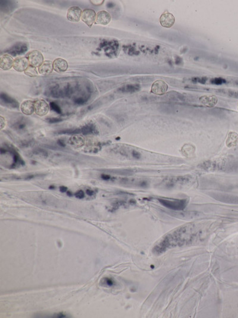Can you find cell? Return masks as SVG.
I'll return each instance as SVG.
<instances>
[{
    "mask_svg": "<svg viewBox=\"0 0 238 318\" xmlns=\"http://www.w3.org/2000/svg\"><path fill=\"white\" fill-rule=\"evenodd\" d=\"M28 59L29 64L35 67H39L44 62L43 54L38 50L31 51L28 56Z\"/></svg>",
    "mask_w": 238,
    "mask_h": 318,
    "instance_id": "6da1fadb",
    "label": "cell"
},
{
    "mask_svg": "<svg viewBox=\"0 0 238 318\" xmlns=\"http://www.w3.org/2000/svg\"><path fill=\"white\" fill-rule=\"evenodd\" d=\"M168 89L167 83L162 79L156 80L151 86V92L156 95H163L165 94Z\"/></svg>",
    "mask_w": 238,
    "mask_h": 318,
    "instance_id": "7a4b0ae2",
    "label": "cell"
},
{
    "mask_svg": "<svg viewBox=\"0 0 238 318\" xmlns=\"http://www.w3.org/2000/svg\"><path fill=\"white\" fill-rule=\"evenodd\" d=\"M97 14L94 10L85 9L83 11L81 20L89 28H91L94 23L95 22Z\"/></svg>",
    "mask_w": 238,
    "mask_h": 318,
    "instance_id": "3957f363",
    "label": "cell"
},
{
    "mask_svg": "<svg viewBox=\"0 0 238 318\" xmlns=\"http://www.w3.org/2000/svg\"><path fill=\"white\" fill-rule=\"evenodd\" d=\"M82 12L83 11L80 7L77 6L71 7L67 11V19L71 22H78L81 19Z\"/></svg>",
    "mask_w": 238,
    "mask_h": 318,
    "instance_id": "277c9868",
    "label": "cell"
},
{
    "mask_svg": "<svg viewBox=\"0 0 238 318\" xmlns=\"http://www.w3.org/2000/svg\"><path fill=\"white\" fill-rule=\"evenodd\" d=\"M175 23V16L168 12H164L160 18V23L164 28H170L174 25Z\"/></svg>",
    "mask_w": 238,
    "mask_h": 318,
    "instance_id": "5b68a950",
    "label": "cell"
},
{
    "mask_svg": "<svg viewBox=\"0 0 238 318\" xmlns=\"http://www.w3.org/2000/svg\"><path fill=\"white\" fill-rule=\"evenodd\" d=\"M28 59L26 57H19L14 60L13 69L19 72H25L29 66Z\"/></svg>",
    "mask_w": 238,
    "mask_h": 318,
    "instance_id": "8992f818",
    "label": "cell"
},
{
    "mask_svg": "<svg viewBox=\"0 0 238 318\" xmlns=\"http://www.w3.org/2000/svg\"><path fill=\"white\" fill-rule=\"evenodd\" d=\"M48 111L49 106L45 100H39L35 102V112L38 115L44 116L48 114Z\"/></svg>",
    "mask_w": 238,
    "mask_h": 318,
    "instance_id": "52a82bcc",
    "label": "cell"
},
{
    "mask_svg": "<svg viewBox=\"0 0 238 318\" xmlns=\"http://www.w3.org/2000/svg\"><path fill=\"white\" fill-rule=\"evenodd\" d=\"M14 60L9 54H3L0 57V67L2 70H8L13 67Z\"/></svg>",
    "mask_w": 238,
    "mask_h": 318,
    "instance_id": "ba28073f",
    "label": "cell"
},
{
    "mask_svg": "<svg viewBox=\"0 0 238 318\" xmlns=\"http://www.w3.org/2000/svg\"><path fill=\"white\" fill-rule=\"evenodd\" d=\"M111 19V15L107 11L102 10L97 14L95 23L101 25H107L110 22Z\"/></svg>",
    "mask_w": 238,
    "mask_h": 318,
    "instance_id": "9c48e42d",
    "label": "cell"
},
{
    "mask_svg": "<svg viewBox=\"0 0 238 318\" xmlns=\"http://www.w3.org/2000/svg\"><path fill=\"white\" fill-rule=\"evenodd\" d=\"M53 68L58 73L66 72L68 69V63L62 58H57L53 62Z\"/></svg>",
    "mask_w": 238,
    "mask_h": 318,
    "instance_id": "30bf717a",
    "label": "cell"
},
{
    "mask_svg": "<svg viewBox=\"0 0 238 318\" xmlns=\"http://www.w3.org/2000/svg\"><path fill=\"white\" fill-rule=\"evenodd\" d=\"M200 102L204 106L212 108L216 105L217 98L215 95H204L199 97Z\"/></svg>",
    "mask_w": 238,
    "mask_h": 318,
    "instance_id": "8fae6325",
    "label": "cell"
},
{
    "mask_svg": "<svg viewBox=\"0 0 238 318\" xmlns=\"http://www.w3.org/2000/svg\"><path fill=\"white\" fill-rule=\"evenodd\" d=\"M22 112L26 115H31L35 112V102L32 100H25L20 106Z\"/></svg>",
    "mask_w": 238,
    "mask_h": 318,
    "instance_id": "7c38bea8",
    "label": "cell"
},
{
    "mask_svg": "<svg viewBox=\"0 0 238 318\" xmlns=\"http://www.w3.org/2000/svg\"><path fill=\"white\" fill-rule=\"evenodd\" d=\"M53 70V62L49 60L44 61L38 67L39 73L43 75H47L51 73Z\"/></svg>",
    "mask_w": 238,
    "mask_h": 318,
    "instance_id": "4fadbf2b",
    "label": "cell"
},
{
    "mask_svg": "<svg viewBox=\"0 0 238 318\" xmlns=\"http://www.w3.org/2000/svg\"><path fill=\"white\" fill-rule=\"evenodd\" d=\"M238 144V134L234 131H230L228 133L226 141L227 147L230 148L236 146Z\"/></svg>",
    "mask_w": 238,
    "mask_h": 318,
    "instance_id": "5bb4252c",
    "label": "cell"
},
{
    "mask_svg": "<svg viewBox=\"0 0 238 318\" xmlns=\"http://www.w3.org/2000/svg\"><path fill=\"white\" fill-rule=\"evenodd\" d=\"M162 202H162L163 204H164V205L168 207L169 208L176 209V210H181V209L183 208V201H181V202H170V201H163Z\"/></svg>",
    "mask_w": 238,
    "mask_h": 318,
    "instance_id": "9a60e30c",
    "label": "cell"
},
{
    "mask_svg": "<svg viewBox=\"0 0 238 318\" xmlns=\"http://www.w3.org/2000/svg\"><path fill=\"white\" fill-rule=\"evenodd\" d=\"M25 75L30 77H36L38 75V72L36 69V67H35L31 65H29V67L26 69V70L25 71Z\"/></svg>",
    "mask_w": 238,
    "mask_h": 318,
    "instance_id": "2e32d148",
    "label": "cell"
},
{
    "mask_svg": "<svg viewBox=\"0 0 238 318\" xmlns=\"http://www.w3.org/2000/svg\"><path fill=\"white\" fill-rule=\"evenodd\" d=\"M70 143L74 145V146H82V144H84V140L82 139V137H73L72 138V139L71 138V140H70Z\"/></svg>",
    "mask_w": 238,
    "mask_h": 318,
    "instance_id": "e0dca14e",
    "label": "cell"
},
{
    "mask_svg": "<svg viewBox=\"0 0 238 318\" xmlns=\"http://www.w3.org/2000/svg\"><path fill=\"white\" fill-rule=\"evenodd\" d=\"M33 153L36 155H39V156H42V157H47L48 156V152L46 151L44 149H40V148H38V149H35L33 150Z\"/></svg>",
    "mask_w": 238,
    "mask_h": 318,
    "instance_id": "ac0fdd59",
    "label": "cell"
},
{
    "mask_svg": "<svg viewBox=\"0 0 238 318\" xmlns=\"http://www.w3.org/2000/svg\"><path fill=\"white\" fill-rule=\"evenodd\" d=\"M101 284H104V285H107L108 286H112L113 285H114V282L113 281V280L108 278H103L101 281Z\"/></svg>",
    "mask_w": 238,
    "mask_h": 318,
    "instance_id": "d6986e66",
    "label": "cell"
},
{
    "mask_svg": "<svg viewBox=\"0 0 238 318\" xmlns=\"http://www.w3.org/2000/svg\"><path fill=\"white\" fill-rule=\"evenodd\" d=\"M1 97H2L3 99H4V102H6V103H9V104H10V105H14L15 106H16V105H17V102H16L15 100H13V99L9 97H7V96H6V95H4V96L2 95Z\"/></svg>",
    "mask_w": 238,
    "mask_h": 318,
    "instance_id": "ffe728a7",
    "label": "cell"
},
{
    "mask_svg": "<svg viewBox=\"0 0 238 318\" xmlns=\"http://www.w3.org/2000/svg\"><path fill=\"white\" fill-rule=\"evenodd\" d=\"M48 317H53V318H64V317H67V315L63 313H55L52 316H48Z\"/></svg>",
    "mask_w": 238,
    "mask_h": 318,
    "instance_id": "44dd1931",
    "label": "cell"
},
{
    "mask_svg": "<svg viewBox=\"0 0 238 318\" xmlns=\"http://www.w3.org/2000/svg\"><path fill=\"white\" fill-rule=\"evenodd\" d=\"M75 196L78 199H82L85 197V193L82 191H79L75 193Z\"/></svg>",
    "mask_w": 238,
    "mask_h": 318,
    "instance_id": "7402d4cb",
    "label": "cell"
},
{
    "mask_svg": "<svg viewBox=\"0 0 238 318\" xmlns=\"http://www.w3.org/2000/svg\"><path fill=\"white\" fill-rule=\"evenodd\" d=\"M51 107H52V108L54 111H55L57 112L60 113V108H59L58 106H57L55 104H54V103H52H52H51Z\"/></svg>",
    "mask_w": 238,
    "mask_h": 318,
    "instance_id": "603a6c76",
    "label": "cell"
},
{
    "mask_svg": "<svg viewBox=\"0 0 238 318\" xmlns=\"http://www.w3.org/2000/svg\"><path fill=\"white\" fill-rule=\"evenodd\" d=\"M101 179H103V180H110V176L108 174H103L101 176Z\"/></svg>",
    "mask_w": 238,
    "mask_h": 318,
    "instance_id": "cb8c5ba5",
    "label": "cell"
},
{
    "mask_svg": "<svg viewBox=\"0 0 238 318\" xmlns=\"http://www.w3.org/2000/svg\"><path fill=\"white\" fill-rule=\"evenodd\" d=\"M67 191V188L65 187V186H61L60 188V191L62 193H64V192H66Z\"/></svg>",
    "mask_w": 238,
    "mask_h": 318,
    "instance_id": "d4e9b609",
    "label": "cell"
},
{
    "mask_svg": "<svg viewBox=\"0 0 238 318\" xmlns=\"http://www.w3.org/2000/svg\"><path fill=\"white\" fill-rule=\"evenodd\" d=\"M86 193H87V194L88 195H89V196H92V195H93L94 193V191H92V190H91V189H87V191H86Z\"/></svg>",
    "mask_w": 238,
    "mask_h": 318,
    "instance_id": "484cf974",
    "label": "cell"
},
{
    "mask_svg": "<svg viewBox=\"0 0 238 318\" xmlns=\"http://www.w3.org/2000/svg\"><path fill=\"white\" fill-rule=\"evenodd\" d=\"M60 121H61V119H58V118H52V119H49V121L51 122H59Z\"/></svg>",
    "mask_w": 238,
    "mask_h": 318,
    "instance_id": "4316f807",
    "label": "cell"
},
{
    "mask_svg": "<svg viewBox=\"0 0 238 318\" xmlns=\"http://www.w3.org/2000/svg\"><path fill=\"white\" fill-rule=\"evenodd\" d=\"M58 144L60 146H63V147H65V146H66L65 144H64L62 141H61V140H58Z\"/></svg>",
    "mask_w": 238,
    "mask_h": 318,
    "instance_id": "83f0119b",
    "label": "cell"
},
{
    "mask_svg": "<svg viewBox=\"0 0 238 318\" xmlns=\"http://www.w3.org/2000/svg\"><path fill=\"white\" fill-rule=\"evenodd\" d=\"M3 121H4V119L2 117H1V129H3V128L4 127V125H3Z\"/></svg>",
    "mask_w": 238,
    "mask_h": 318,
    "instance_id": "f1b7e54d",
    "label": "cell"
},
{
    "mask_svg": "<svg viewBox=\"0 0 238 318\" xmlns=\"http://www.w3.org/2000/svg\"><path fill=\"white\" fill-rule=\"evenodd\" d=\"M67 195L68 196H72V193L70 192H67Z\"/></svg>",
    "mask_w": 238,
    "mask_h": 318,
    "instance_id": "f546056e",
    "label": "cell"
},
{
    "mask_svg": "<svg viewBox=\"0 0 238 318\" xmlns=\"http://www.w3.org/2000/svg\"><path fill=\"white\" fill-rule=\"evenodd\" d=\"M49 188L50 189H54V186H50L49 187Z\"/></svg>",
    "mask_w": 238,
    "mask_h": 318,
    "instance_id": "4dcf8cb0",
    "label": "cell"
}]
</instances>
